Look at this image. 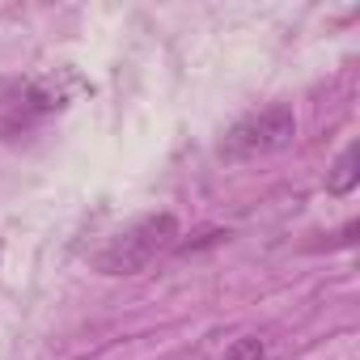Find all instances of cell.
<instances>
[{
	"instance_id": "cell-3",
	"label": "cell",
	"mask_w": 360,
	"mask_h": 360,
	"mask_svg": "<svg viewBox=\"0 0 360 360\" xmlns=\"http://www.w3.org/2000/svg\"><path fill=\"white\" fill-rule=\"evenodd\" d=\"M64 77H39V81H26L22 89H18V98L9 102V115H5V131H18V127H30L34 119H43V115H51V110H60L64 102H68V94H64V85H60Z\"/></svg>"
},
{
	"instance_id": "cell-2",
	"label": "cell",
	"mask_w": 360,
	"mask_h": 360,
	"mask_svg": "<svg viewBox=\"0 0 360 360\" xmlns=\"http://www.w3.org/2000/svg\"><path fill=\"white\" fill-rule=\"evenodd\" d=\"M297 136V115L292 106L284 102H271L246 119H238L225 140H221V157L225 161H255V157H267V153H280L284 144H292Z\"/></svg>"
},
{
	"instance_id": "cell-5",
	"label": "cell",
	"mask_w": 360,
	"mask_h": 360,
	"mask_svg": "<svg viewBox=\"0 0 360 360\" xmlns=\"http://www.w3.org/2000/svg\"><path fill=\"white\" fill-rule=\"evenodd\" d=\"M263 339H238L233 347H229V356L225 360H263Z\"/></svg>"
},
{
	"instance_id": "cell-1",
	"label": "cell",
	"mask_w": 360,
	"mask_h": 360,
	"mask_svg": "<svg viewBox=\"0 0 360 360\" xmlns=\"http://www.w3.org/2000/svg\"><path fill=\"white\" fill-rule=\"evenodd\" d=\"M174 246H178V221H174V212H153V217H140L127 229H119L94 255V267L102 276H136V271L153 267Z\"/></svg>"
},
{
	"instance_id": "cell-4",
	"label": "cell",
	"mask_w": 360,
	"mask_h": 360,
	"mask_svg": "<svg viewBox=\"0 0 360 360\" xmlns=\"http://www.w3.org/2000/svg\"><path fill=\"white\" fill-rule=\"evenodd\" d=\"M356 183H360V148L347 144V148L335 157L330 174H326V191H330V195H352Z\"/></svg>"
}]
</instances>
